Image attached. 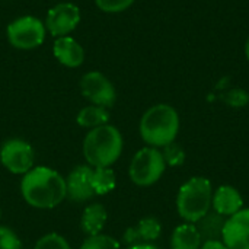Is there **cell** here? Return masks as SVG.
<instances>
[{
	"instance_id": "cell-1",
	"label": "cell",
	"mask_w": 249,
	"mask_h": 249,
	"mask_svg": "<svg viewBox=\"0 0 249 249\" xmlns=\"http://www.w3.org/2000/svg\"><path fill=\"white\" fill-rule=\"evenodd\" d=\"M20 193L31 207L50 210L60 206L63 200L67 198L66 179L51 168L35 166L23 175Z\"/></svg>"
},
{
	"instance_id": "cell-2",
	"label": "cell",
	"mask_w": 249,
	"mask_h": 249,
	"mask_svg": "<svg viewBox=\"0 0 249 249\" xmlns=\"http://www.w3.org/2000/svg\"><path fill=\"white\" fill-rule=\"evenodd\" d=\"M179 131V115L175 108L158 104L149 108L140 120V136L150 147H165L175 142Z\"/></svg>"
},
{
	"instance_id": "cell-3",
	"label": "cell",
	"mask_w": 249,
	"mask_h": 249,
	"mask_svg": "<svg viewBox=\"0 0 249 249\" xmlns=\"http://www.w3.org/2000/svg\"><path fill=\"white\" fill-rule=\"evenodd\" d=\"M123 153V136L114 125L92 128L83 140V156L92 168H109Z\"/></svg>"
},
{
	"instance_id": "cell-4",
	"label": "cell",
	"mask_w": 249,
	"mask_h": 249,
	"mask_svg": "<svg viewBox=\"0 0 249 249\" xmlns=\"http://www.w3.org/2000/svg\"><path fill=\"white\" fill-rule=\"evenodd\" d=\"M213 187L204 177H193L181 185L177 196L178 214L187 223H197L212 209Z\"/></svg>"
},
{
	"instance_id": "cell-5",
	"label": "cell",
	"mask_w": 249,
	"mask_h": 249,
	"mask_svg": "<svg viewBox=\"0 0 249 249\" xmlns=\"http://www.w3.org/2000/svg\"><path fill=\"white\" fill-rule=\"evenodd\" d=\"M166 169L163 155L156 147H143L131 159L128 175L139 187H150L156 184Z\"/></svg>"
},
{
	"instance_id": "cell-6",
	"label": "cell",
	"mask_w": 249,
	"mask_h": 249,
	"mask_svg": "<svg viewBox=\"0 0 249 249\" xmlns=\"http://www.w3.org/2000/svg\"><path fill=\"white\" fill-rule=\"evenodd\" d=\"M45 23L35 16H20L7 25V41L18 50L38 48L45 39Z\"/></svg>"
},
{
	"instance_id": "cell-7",
	"label": "cell",
	"mask_w": 249,
	"mask_h": 249,
	"mask_svg": "<svg viewBox=\"0 0 249 249\" xmlns=\"http://www.w3.org/2000/svg\"><path fill=\"white\" fill-rule=\"evenodd\" d=\"M1 165L15 175H25L34 168L35 153L32 146L22 139H10L0 149Z\"/></svg>"
},
{
	"instance_id": "cell-8",
	"label": "cell",
	"mask_w": 249,
	"mask_h": 249,
	"mask_svg": "<svg viewBox=\"0 0 249 249\" xmlns=\"http://www.w3.org/2000/svg\"><path fill=\"white\" fill-rule=\"evenodd\" d=\"M80 92L93 105L109 108L115 104L117 92L109 79L101 71H89L80 79Z\"/></svg>"
},
{
	"instance_id": "cell-9",
	"label": "cell",
	"mask_w": 249,
	"mask_h": 249,
	"mask_svg": "<svg viewBox=\"0 0 249 249\" xmlns=\"http://www.w3.org/2000/svg\"><path fill=\"white\" fill-rule=\"evenodd\" d=\"M80 19H82L80 9L74 3L63 1L53 6L48 10L44 23L47 31L53 36L60 38V36H67L71 31H74L80 23Z\"/></svg>"
},
{
	"instance_id": "cell-10",
	"label": "cell",
	"mask_w": 249,
	"mask_h": 249,
	"mask_svg": "<svg viewBox=\"0 0 249 249\" xmlns=\"http://www.w3.org/2000/svg\"><path fill=\"white\" fill-rule=\"evenodd\" d=\"M222 242L228 249H249V209L226 219Z\"/></svg>"
},
{
	"instance_id": "cell-11",
	"label": "cell",
	"mask_w": 249,
	"mask_h": 249,
	"mask_svg": "<svg viewBox=\"0 0 249 249\" xmlns=\"http://www.w3.org/2000/svg\"><path fill=\"white\" fill-rule=\"evenodd\" d=\"M90 175H92V166L89 165L76 166L66 178L67 198L76 203H83L90 200L95 196L90 182Z\"/></svg>"
},
{
	"instance_id": "cell-12",
	"label": "cell",
	"mask_w": 249,
	"mask_h": 249,
	"mask_svg": "<svg viewBox=\"0 0 249 249\" xmlns=\"http://www.w3.org/2000/svg\"><path fill=\"white\" fill-rule=\"evenodd\" d=\"M53 54L66 67L76 69L82 66L85 61V50L83 47L71 36H60L54 41Z\"/></svg>"
},
{
	"instance_id": "cell-13",
	"label": "cell",
	"mask_w": 249,
	"mask_h": 249,
	"mask_svg": "<svg viewBox=\"0 0 249 249\" xmlns=\"http://www.w3.org/2000/svg\"><path fill=\"white\" fill-rule=\"evenodd\" d=\"M244 198L241 193L232 185H222L216 191H213L212 207L216 213L229 217L239 210H242Z\"/></svg>"
},
{
	"instance_id": "cell-14",
	"label": "cell",
	"mask_w": 249,
	"mask_h": 249,
	"mask_svg": "<svg viewBox=\"0 0 249 249\" xmlns=\"http://www.w3.org/2000/svg\"><path fill=\"white\" fill-rule=\"evenodd\" d=\"M162 226L160 222L155 217H143L136 226L128 228L124 232L123 241L127 245H139V244H149L156 241L160 236Z\"/></svg>"
},
{
	"instance_id": "cell-15",
	"label": "cell",
	"mask_w": 249,
	"mask_h": 249,
	"mask_svg": "<svg viewBox=\"0 0 249 249\" xmlns=\"http://www.w3.org/2000/svg\"><path fill=\"white\" fill-rule=\"evenodd\" d=\"M107 219H108V213L102 204H98V203L89 204L83 210V214L80 219V229L86 236L99 235L107 223Z\"/></svg>"
},
{
	"instance_id": "cell-16",
	"label": "cell",
	"mask_w": 249,
	"mask_h": 249,
	"mask_svg": "<svg viewBox=\"0 0 249 249\" xmlns=\"http://www.w3.org/2000/svg\"><path fill=\"white\" fill-rule=\"evenodd\" d=\"M203 245L201 235L194 223H182L179 225L171 238L172 249H200Z\"/></svg>"
},
{
	"instance_id": "cell-17",
	"label": "cell",
	"mask_w": 249,
	"mask_h": 249,
	"mask_svg": "<svg viewBox=\"0 0 249 249\" xmlns=\"http://www.w3.org/2000/svg\"><path fill=\"white\" fill-rule=\"evenodd\" d=\"M225 216L216 213V212H209L203 219H200L197 223H194L201 235L203 242L207 241H222L225 223H226Z\"/></svg>"
},
{
	"instance_id": "cell-18",
	"label": "cell",
	"mask_w": 249,
	"mask_h": 249,
	"mask_svg": "<svg viewBox=\"0 0 249 249\" xmlns=\"http://www.w3.org/2000/svg\"><path fill=\"white\" fill-rule=\"evenodd\" d=\"M108 120H109L108 109L104 107H99V105H93V104L82 108L76 117V123L80 127L90 128V130L108 124Z\"/></svg>"
},
{
	"instance_id": "cell-19",
	"label": "cell",
	"mask_w": 249,
	"mask_h": 249,
	"mask_svg": "<svg viewBox=\"0 0 249 249\" xmlns=\"http://www.w3.org/2000/svg\"><path fill=\"white\" fill-rule=\"evenodd\" d=\"M90 182L95 196H105L115 188L117 178L111 168H92Z\"/></svg>"
},
{
	"instance_id": "cell-20",
	"label": "cell",
	"mask_w": 249,
	"mask_h": 249,
	"mask_svg": "<svg viewBox=\"0 0 249 249\" xmlns=\"http://www.w3.org/2000/svg\"><path fill=\"white\" fill-rule=\"evenodd\" d=\"M80 249H120V244L112 236L99 233L95 236H88Z\"/></svg>"
},
{
	"instance_id": "cell-21",
	"label": "cell",
	"mask_w": 249,
	"mask_h": 249,
	"mask_svg": "<svg viewBox=\"0 0 249 249\" xmlns=\"http://www.w3.org/2000/svg\"><path fill=\"white\" fill-rule=\"evenodd\" d=\"M162 149H163L162 150V155H163V159H165L166 166L169 165V166L177 168V166H181L184 163V160H185V152L175 142L171 143V144H168V146H165V147H162Z\"/></svg>"
},
{
	"instance_id": "cell-22",
	"label": "cell",
	"mask_w": 249,
	"mask_h": 249,
	"mask_svg": "<svg viewBox=\"0 0 249 249\" xmlns=\"http://www.w3.org/2000/svg\"><path fill=\"white\" fill-rule=\"evenodd\" d=\"M34 249H71L66 238L58 233H47L38 239Z\"/></svg>"
},
{
	"instance_id": "cell-23",
	"label": "cell",
	"mask_w": 249,
	"mask_h": 249,
	"mask_svg": "<svg viewBox=\"0 0 249 249\" xmlns=\"http://www.w3.org/2000/svg\"><path fill=\"white\" fill-rule=\"evenodd\" d=\"M95 3L105 13H120L128 9L134 0H95Z\"/></svg>"
},
{
	"instance_id": "cell-24",
	"label": "cell",
	"mask_w": 249,
	"mask_h": 249,
	"mask_svg": "<svg viewBox=\"0 0 249 249\" xmlns=\"http://www.w3.org/2000/svg\"><path fill=\"white\" fill-rule=\"evenodd\" d=\"M0 249H22L18 235L6 226H0Z\"/></svg>"
},
{
	"instance_id": "cell-25",
	"label": "cell",
	"mask_w": 249,
	"mask_h": 249,
	"mask_svg": "<svg viewBox=\"0 0 249 249\" xmlns=\"http://www.w3.org/2000/svg\"><path fill=\"white\" fill-rule=\"evenodd\" d=\"M200 249H228L225 247V244L222 241H207L203 242L201 248Z\"/></svg>"
},
{
	"instance_id": "cell-26",
	"label": "cell",
	"mask_w": 249,
	"mask_h": 249,
	"mask_svg": "<svg viewBox=\"0 0 249 249\" xmlns=\"http://www.w3.org/2000/svg\"><path fill=\"white\" fill-rule=\"evenodd\" d=\"M128 249H158L156 247L150 245V244H139V245H133Z\"/></svg>"
},
{
	"instance_id": "cell-27",
	"label": "cell",
	"mask_w": 249,
	"mask_h": 249,
	"mask_svg": "<svg viewBox=\"0 0 249 249\" xmlns=\"http://www.w3.org/2000/svg\"><path fill=\"white\" fill-rule=\"evenodd\" d=\"M245 54H247V58H248V61H249V36H248V41H247V45H245Z\"/></svg>"
},
{
	"instance_id": "cell-28",
	"label": "cell",
	"mask_w": 249,
	"mask_h": 249,
	"mask_svg": "<svg viewBox=\"0 0 249 249\" xmlns=\"http://www.w3.org/2000/svg\"><path fill=\"white\" fill-rule=\"evenodd\" d=\"M0 217H1V210H0Z\"/></svg>"
}]
</instances>
